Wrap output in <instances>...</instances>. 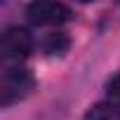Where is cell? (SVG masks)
Returning a JSON list of instances; mask_svg holds the SVG:
<instances>
[{
  "label": "cell",
  "instance_id": "cell-1",
  "mask_svg": "<svg viewBox=\"0 0 120 120\" xmlns=\"http://www.w3.org/2000/svg\"><path fill=\"white\" fill-rule=\"evenodd\" d=\"M33 87H35V80H33L31 71H26L21 66H10L3 71V78H0V104L12 106V104L26 99Z\"/></svg>",
  "mask_w": 120,
  "mask_h": 120
},
{
  "label": "cell",
  "instance_id": "cell-2",
  "mask_svg": "<svg viewBox=\"0 0 120 120\" xmlns=\"http://www.w3.org/2000/svg\"><path fill=\"white\" fill-rule=\"evenodd\" d=\"M26 17L33 26L56 28L71 19V10L59 0H31L26 7Z\"/></svg>",
  "mask_w": 120,
  "mask_h": 120
},
{
  "label": "cell",
  "instance_id": "cell-3",
  "mask_svg": "<svg viewBox=\"0 0 120 120\" xmlns=\"http://www.w3.org/2000/svg\"><path fill=\"white\" fill-rule=\"evenodd\" d=\"M33 52V35L21 28V26H10L5 28L0 38V54L7 61H21Z\"/></svg>",
  "mask_w": 120,
  "mask_h": 120
},
{
  "label": "cell",
  "instance_id": "cell-4",
  "mask_svg": "<svg viewBox=\"0 0 120 120\" xmlns=\"http://www.w3.org/2000/svg\"><path fill=\"white\" fill-rule=\"evenodd\" d=\"M85 120H120V108L113 104V101H104V104H94Z\"/></svg>",
  "mask_w": 120,
  "mask_h": 120
},
{
  "label": "cell",
  "instance_id": "cell-5",
  "mask_svg": "<svg viewBox=\"0 0 120 120\" xmlns=\"http://www.w3.org/2000/svg\"><path fill=\"white\" fill-rule=\"evenodd\" d=\"M68 49V38L64 33H52L45 40V52L47 54H64Z\"/></svg>",
  "mask_w": 120,
  "mask_h": 120
},
{
  "label": "cell",
  "instance_id": "cell-6",
  "mask_svg": "<svg viewBox=\"0 0 120 120\" xmlns=\"http://www.w3.org/2000/svg\"><path fill=\"white\" fill-rule=\"evenodd\" d=\"M106 92H108V101H113L120 108V73H115L108 82H106Z\"/></svg>",
  "mask_w": 120,
  "mask_h": 120
},
{
  "label": "cell",
  "instance_id": "cell-7",
  "mask_svg": "<svg viewBox=\"0 0 120 120\" xmlns=\"http://www.w3.org/2000/svg\"><path fill=\"white\" fill-rule=\"evenodd\" d=\"M80 3H92V0H80Z\"/></svg>",
  "mask_w": 120,
  "mask_h": 120
}]
</instances>
